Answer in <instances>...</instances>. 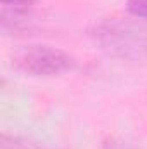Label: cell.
<instances>
[{
    "mask_svg": "<svg viewBox=\"0 0 147 149\" xmlns=\"http://www.w3.org/2000/svg\"><path fill=\"white\" fill-rule=\"evenodd\" d=\"M94 43L118 59L147 61V24L128 17H106L92 24Z\"/></svg>",
    "mask_w": 147,
    "mask_h": 149,
    "instance_id": "obj_1",
    "label": "cell"
},
{
    "mask_svg": "<svg viewBox=\"0 0 147 149\" xmlns=\"http://www.w3.org/2000/svg\"><path fill=\"white\" fill-rule=\"evenodd\" d=\"M126 9L135 17L147 21V0H126Z\"/></svg>",
    "mask_w": 147,
    "mask_h": 149,
    "instance_id": "obj_5",
    "label": "cell"
},
{
    "mask_svg": "<svg viewBox=\"0 0 147 149\" xmlns=\"http://www.w3.org/2000/svg\"><path fill=\"white\" fill-rule=\"evenodd\" d=\"M38 0H2V30L19 31L28 17L31 7Z\"/></svg>",
    "mask_w": 147,
    "mask_h": 149,
    "instance_id": "obj_3",
    "label": "cell"
},
{
    "mask_svg": "<svg viewBox=\"0 0 147 149\" xmlns=\"http://www.w3.org/2000/svg\"><path fill=\"white\" fill-rule=\"evenodd\" d=\"M12 63L17 70L33 76H54L74 66V59L68 52L50 45H26L16 52Z\"/></svg>",
    "mask_w": 147,
    "mask_h": 149,
    "instance_id": "obj_2",
    "label": "cell"
},
{
    "mask_svg": "<svg viewBox=\"0 0 147 149\" xmlns=\"http://www.w3.org/2000/svg\"><path fill=\"white\" fill-rule=\"evenodd\" d=\"M102 149H135V148H133L132 144L121 141V139H107V141L104 142Z\"/></svg>",
    "mask_w": 147,
    "mask_h": 149,
    "instance_id": "obj_6",
    "label": "cell"
},
{
    "mask_svg": "<svg viewBox=\"0 0 147 149\" xmlns=\"http://www.w3.org/2000/svg\"><path fill=\"white\" fill-rule=\"evenodd\" d=\"M0 149H42L37 144L23 139V137H16V135H7L3 134L0 137Z\"/></svg>",
    "mask_w": 147,
    "mask_h": 149,
    "instance_id": "obj_4",
    "label": "cell"
}]
</instances>
